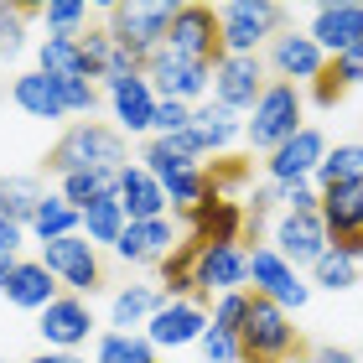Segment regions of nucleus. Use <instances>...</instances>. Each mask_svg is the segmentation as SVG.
<instances>
[{"label":"nucleus","instance_id":"1","mask_svg":"<svg viewBox=\"0 0 363 363\" xmlns=\"http://www.w3.org/2000/svg\"><path fill=\"white\" fill-rule=\"evenodd\" d=\"M130 167V145L120 130L99 125V120H78L62 130V140L47 151V172L73 177V172H125Z\"/></svg>","mask_w":363,"mask_h":363},{"label":"nucleus","instance_id":"2","mask_svg":"<svg viewBox=\"0 0 363 363\" xmlns=\"http://www.w3.org/2000/svg\"><path fill=\"white\" fill-rule=\"evenodd\" d=\"M104 21H109V37L145 62L167 47L177 6L172 0H120V6H104Z\"/></svg>","mask_w":363,"mask_h":363},{"label":"nucleus","instance_id":"3","mask_svg":"<svg viewBox=\"0 0 363 363\" xmlns=\"http://www.w3.org/2000/svg\"><path fill=\"white\" fill-rule=\"evenodd\" d=\"M239 348H244V363H286L291 353H301V337H296L286 306L250 291V322L239 333Z\"/></svg>","mask_w":363,"mask_h":363},{"label":"nucleus","instance_id":"4","mask_svg":"<svg viewBox=\"0 0 363 363\" xmlns=\"http://www.w3.org/2000/svg\"><path fill=\"white\" fill-rule=\"evenodd\" d=\"M301 89L296 84H275L259 94V104L250 109V125H244V135H250V145L255 151H280V145H286L291 135H301Z\"/></svg>","mask_w":363,"mask_h":363},{"label":"nucleus","instance_id":"5","mask_svg":"<svg viewBox=\"0 0 363 363\" xmlns=\"http://www.w3.org/2000/svg\"><path fill=\"white\" fill-rule=\"evenodd\" d=\"M218 21H223V52L259 57V42L280 31L286 6H275V0H228V6L218 11Z\"/></svg>","mask_w":363,"mask_h":363},{"label":"nucleus","instance_id":"6","mask_svg":"<svg viewBox=\"0 0 363 363\" xmlns=\"http://www.w3.org/2000/svg\"><path fill=\"white\" fill-rule=\"evenodd\" d=\"M167 47L177 57H187V62L218 68V62L228 57L223 52V21H218V11H213V6H177V21H172Z\"/></svg>","mask_w":363,"mask_h":363},{"label":"nucleus","instance_id":"7","mask_svg":"<svg viewBox=\"0 0 363 363\" xmlns=\"http://www.w3.org/2000/svg\"><path fill=\"white\" fill-rule=\"evenodd\" d=\"M42 265L57 275V286H68V296H94L99 286H104V265H99V250H94L84 234L42 244Z\"/></svg>","mask_w":363,"mask_h":363},{"label":"nucleus","instance_id":"8","mask_svg":"<svg viewBox=\"0 0 363 363\" xmlns=\"http://www.w3.org/2000/svg\"><path fill=\"white\" fill-rule=\"evenodd\" d=\"M275 255L296 270H317L327 255H333V234H327L322 213H280L275 223Z\"/></svg>","mask_w":363,"mask_h":363},{"label":"nucleus","instance_id":"9","mask_svg":"<svg viewBox=\"0 0 363 363\" xmlns=\"http://www.w3.org/2000/svg\"><path fill=\"white\" fill-rule=\"evenodd\" d=\"M250 280H255V296H265V301L286 306V311H291V306L301 311L306 296H311V286L296 275V265H286V259L275 255V244H259V250H250Z\"/></svg>","mask_w":363,"mask_h":363},{"label":"nucleus","instance_id":"10","mask_svg":"<svg viewBox=\"0 0 363 363\" xmlns=\"http://www.w3.org/2000/svg\"><path fill=\"white\" fill-rule=\"evenodd\" d=\"M145 78H151L156 99H182V104H192L197 94H208V89H213V68L177 57L172 47H161L156 57H145Z\"/></svg>","mask_w":363,"mask_h":363},{"label":"nucleus","instance_id":"11","mask_svg":"<svg viewBox=\"0 0 363 363\" xmlns=\"http://www.w3.org/2000/svg\"><path fill=\"white\" fill-rule=\"evenodd\" d=\"M265 89L270 84H265V62H259V57H234V52H228L218 68H213V104H223L234 114L255 109Z\"/></svg>","mask_w":363,"mask_h":363},{"label":"nucleus","instance_id":"12","mask_svg":"<svg viewBox=\"0 0 363 363\" xmlns=\"http://www.w3.org/2000/svg\"><path fill=\"white\" fill-rule=\"evenodd\" d=\"M37 333L47 342V353H73L78 342H89V333H94V311H89L84 296H57L37 317Z\"/></svg>","mask_w":363,"mask_h":363},{"label":"nucleus","instance_id":"13","mask_svg":"<svg viewBox=\"0 0 363 363\" xmlns=\"http://www.w3.org/2000/svg\"><path fill=\"white\" fill-rule=\"evenodd\" d=\"M187 239L197 250H213V244H244V208L234 197H218L213 192L203 208L187 213Z\"/></svg>","mask_w":363,"mask_h":363},{"label":"nucleus","instance_id":"14","mask_svg":"<svg viewBox=\"0 0 363 363\" xmlns=\"http://www.w3.org/2000/svg\"><path fill=\"white\" fill-rule=\"evenodd\" d=\"M270 68L280 73V84H317L327 73V52L311 42V31H280L270 47Z\"/></svg>","mask_w":363,"mask_h":363},{"label":"nucleus","instance_id":"15","mask_svg":"<svg viewBox=\"0 0 363 363\" xmlns=\"http://www.w3.org/2000/svg\"><path fill=\"white\" fill-rule=\"evenodd\" d=\"M322 156H327V140H322V130H301V135H291L280 151H270V161H265V172H270V182L275 187H296V182H306V177H317V167H322Z\"/></svg>","mask_w":363,"mask_h":363},{"label":"nucleus","instance_id":"16","mask_svg":"<svg viewBox=\"0 0 363 363\" xmlns=\"http://www.w3.org/2000/svg\"><path fill=\"white\" fill-rule=\"evenodd\" d=\"M250 286V250L244 244H213V250H197V291L203 296H228Z\"/></svg>","mask_w":363,"mask_h":363},{"label":"nucleus","instance_id":"17","mask_svg":"<svg viewBox=\"0 0 363 363\" xmlns=\"http://www.w3.org/2000/svg\"><path fill=\"white\" fill-rule=\"evenodd\" d=\"M311 42H317L322 52H333V57L358 47L363 42V6L358 0H327V6H317V16H311Z\"/></svg>","mask_w":363,"mask_h":363},{"label":"nucleus","instance_id":"18","mask_svg":"<svg viewBox=\"0 0 363 363\" xmlns=\"http://www.w3.org/2000/svg\"><path fill=\"white\" fill-rule=\"evenodd\" d=\"M208 306H197V301H167L156 311L151 322H145V342L151 348H187V342H197L208 333Z\"/></svg>","mask_w":363,"mask_h":363},{"label":"nucleus","instance_id":"19","mask_svg":"<svg viewBox=\"0 0 363 363\" xmlns=\"http://www.w3.org/2000/svg\"><path fill=\"white\" fill-rule=\"evenodd\" d=\"M109 89V104H114V120H120V130L125 135H145L151 130V120H156V89H151V78L145 73H130V78H114V84H104Z\"/></svg>","mask_w":363,"mask_h":363},{"label":"nucleus","instance_id":"20","mask_svg":"<svg viewBox=\"0 0 363 363\" xmlns=\"http://www.w3.org/2000/svg\"><path fill=\"white\" fill-rule=\"evenodd\" d=\"M177 228L172 218H151V223H125L120 244H114V255L125 259V265H161L172 250H177Z\"/></svg>","mask_w":363,"mask_h":363},{"label":"nucleus","instance_id":"21","mask_svg":"<svg viewBox=\"0 0 363 363\" xmlns=\"http://www.w3.org/2000/svg\"><path fill=\"white\" fill-rule=\"evenodd\" d=\"M84 62H89V78H104V84H114V78H130V73H145V62L135 52H125L120 42L109 37V26H89L84 37Z\"/></svg>","mask_w":363,"mask_h":363},{"label":"nucleus","instance_id":"22","mask_svg":"<svg viewBox=\"0 0 363 363\" xmlns=\"http://www.w3.org/2000/svg\"><path fill=\"white\" fill-rule=\"evenodd\" d=\"M120 208H125L130 223H151V218H167L172 197H167V187H161L145 167H125V177H120Z\"/></svg>","mask_w":363,"mask_h":363},{"label":"nucleus","instance_id":"23","mask_svg":"<svg viewBox=\"0 0 363 363\" xmlns=\"http://www.w3.org/2000/svg\"><path fill=\"white\" fill-rule=\"evenodd\" d=\"M62 296V286H57V275L42 265V259H21V265H16V275H11V286H6V301L11 306H21V311H42L52 306Z\"/></svg>","mask_w":363,"mask_h":363},{"label":"nucleus","instance_id":"24","mask_svg":"<svg viewBox=\"0 0 363 363\" xmlns=\"http://www.w3.org/2000/svg\"><path fill=\"white\" fill-rule=\"evenodd\" d=\"M322 223H327V234H333V244L363 239V182L322 192Z\"/></svg>","mask_w":363,"mask_h":363},{"label":"nucleus","instance_id":"25","mask_svg":"<svg viewBox=\"0 0 363 363\" xmlns=\"http://www.w3.org/2000/svg\"><path fill=\"white\" fill-rule=\"evenodd\" d=\"M11 99H16V109L31 114V120H68L62 89H57V78H47V73H21L11 84Z\"/></svg>","mask_w":363,"mask_h":363},{"label":"nucleus","instance_id":"26","mask_svg":"<svg viewBox=\"0 0 363 363\" xmlns=\"http://www.w3.org/2000/svg\"><path fill=\"white\" fill-rule=\"evenodd\" d=\"M31 234H37L42 244H52V239H73V234H84V213H78L62 192H47L42 203H37V213H31Z\"/></svg>","mask_w":363,"mask_h":363},{"label":"nucleus","instance_id":"27","mask_svg":"<svg viewBox=\"0 0 363 363\" xmlns=\"http://www.w3.org/2000/svg\"><path fill=\"white\" fill-rule=\"evenodd\" d=\"M161 306H167V291H161V286H125V291L109 301V322L120 327V333H130V327L151 322Z\"/></svg>","mask_w":363,"mask_h":363},{"label":"nucleus","instance_id":"28","mask_svg":"<svg viewBox=\"0 0 363 363\" xmlns=\"http://www.w3.org/2000/svg\"><path fill=\"white\" fill-rule=\"evenodd\" d=\"M37 73H47V78H89L84 42H78V37H42V47H37ZM89 84H94V78H89Z\"/></svg>","mask_w":363,"mask_h":363},{"label":"nucleus","instance_id":"29","mask_svg":"<svg viewBox=\"0 0 363 363\" xmlns=\"http://www.w3.org/2000/svg\"><path fill=\"white\" fill-rule=\"evenodd\" d=\"M317 182H322V192L327 187H353V182H363V140L333 145V151L322 156V167H317Z\"/></svg>","mask_w":363,"mask_h":363},{"label":"nucleus","instance_id":"30","mask_svg":"<svg viewBox=\"0 0 363 363\" xmlns=\"http://www.w3.org/2000/svg\"><path fill=\"white\" fill-rule=\"evenodd\" d=\"M120 177L125 172H73V177H62V197L84 213L94 203H104V197H120Z\"/></svg>","mask_w":363,"mask_h":363},{"label":"nucleus","instance_id":"31","mask_svg":"<svg viewBox=\"0 0 363 363\" xmlns=\"http://www.w3.org/2000/svg\"><path fill=\"white\" fill-rule=\"evenodd\" d=\"M42 182L37 177H0V218H16V223H31V213L42 203Z\"/></svg>","mask_w":363,"mask_h":363},{"label":"nucleus","instance_id":"32","mask_svg":"<svg viewBox=\"0 0 363 363\" xmlns=\"http://www.w3.org/2000/svg\"><path fill=\"white\" fill-rule=\"evenodd\" d=\"M125 208H120V197H104V203H94V208H84V239L94 244V250H99V244H109V250H114V244H120V234H125Z\"/></svg>","mask_w":363,"mask_h":363},{"label":"nucleus","instance_id":"33","mask_svg":"<svg viewBox=\"0 0 363 363\" xmlns=\"http://www.w3.org/2000/svg\"><path fill=\"white\" fill-rule=\"evenodd\" d=\"M192 130H197V140H203L208 151H223V145L239 135V114L223 109V104H203V109H192Z\"/></svg>","mask_w":363,"mask_h":363},{"label":"nucleus","instance_id":"34","mask_svg":"<svg viewBox=\"0 0 363 363\" xmlns=\"http://www.w3.org/2000/svg\"><path fill=\"white\" fill-rule=\"evenodd\" d=\"M94 363H156V348L145 337H135V333H104Z\"/></svg>","mask_w":363,"mask_h":363},{"label":"nucleus","instance_id":"35","mask_svg":"<svg viewBox=\"0 0 363 363\" xmlns=\"http://www.w3.org/2000/svg\"><path fill=\"white\" fill-rule=\"evenodd\" d=\"M140 167L151 172L161 187H167L172 177H182V172H192V167H203V161H192V156H182V151H172V140H151L140 151Z\"/></svg>","mask_w":363,"mask_h":363},{"label":"nucleus","instance_id":"36","mask_svg":"<svg viewBox=\"0 0 363 363\" xmlns=\"http://www.w3.org/2000/svg\"><path fill=\"white\" fill-rule=\"evenodd\" d=\"M42 21H47V37H84L89 6L84 0H52V6H42Z\"/></svg>","mask_w":363,"mask_h":363},{"label":"nucleus","instance_id":"37","mask_svg":"<svg viewBox=\"0 0 363 363\" xmlns=\"http://www.w3.org/2000/svg\"><path fill=\"white\" fill-rule=\"evenodd\" d=\"M42 16L37 6H0V57H16L26 47V21Z\"/></svg>","mask_w":363,"mask_h":363},{"label":"nucleus","instance_id":"38","mask_svg":"<svg viewBox=\"0 0 363 363\" xmlns=\"http://www.w3.org/2000/svg\"><path fill=\"white\" fill-rule=\"evenodd\" d=\"M244 322H250V291H228V296H218V301H213V322H208V327H218V333L239 337Z\"/></svg>","mask_w":363,"mask_h":363},{"label":"nucleus","instance_id":"39","mask_svg":"<svg viewBox=\"0 0 363 363\" xmlns=\"http://www.w3.org/2000/svg\"><path fill=\"white\" fill-rule=\"evenodd\" d=\"M311 275H317V286H322V291H348L353 280H358V265H353L348 255H337V250H333Z\"/></svg>","mask_w":363,"mask_h":363},{"label":"nucleus","instance_id":"40","mask_svg":"<svg viewBox=\"0 0 363 363\" xmlns=\"http://www.w3.org/2000/svg\"><path fill=\"white\" fill-rule=\"evenodd\" d=\"M187 125H192V104H182V99H161L156 104V120H151L156 140H172L177 130H187Z\"/></svg>","mask_w":363,"mask_h":363},{"label":"nucleus","instance_id":"41","mask_svg":"<svg viewBox=\"0 0 363 363\" xmlns=\"http://www.w3.org/2000/svg\"><path fill=\"white\" fill-rule=\"evenodd\" d=\"M57 89H62V104H68V114H89V120H94L99 89L89 84V78H57Z\"/></svg>","mask_w":363,"mask_h":363},{"label":"nucleus","instance_id":"42","mask_svg":"<svg viewBox=\"0 0 363 363\" xmlns=\"http://www.w3.org/2000/svg\"><path fill=\"white\" fill-rule=\"evenodd\" d=\"M197 348H203V358H208V363H244V348H239V337L218 333V327H208V333L197 337Z\"/></svg>","mask_w":363,"mask_h":363},{"label":"nucleus","instance_id":"43","mask_svg":"<svg viewBox=\"0 0 363 363\" xmlns=\"http://www.w3.org/2000/svg\"><path fill=\"white\" fill-rule=\"evenodd\" d=\"M275 197L286 203V213H322V192H311V182H296V187H275Z\"/></svg>","mask_w":363,"mask_h":363},{"label":"nucleus","instance_id":"44","mask_svg":"<svg viewBox=\"0 0 363 363\" xmlns=\"http://www.w3.org/2000/svg\"><path fill=\"white\" fill-rule=\"evenodd\" d=\"M348 94V84H342V73H337V62H327V73L317 78V84H311V99H317L322 109H333L337 99Z\"/></svg>","mask_w":363,"mask_h":363},{"label":"nucleus","instance_id":"45","mask_svg":"<svg viewBox=\"0 0 363 363\" xmlns=\"http://www.w3.org/2000/svg\"><path fill=\"white\" fill-rule=\"evenodd\" d=\"M26 244V223H16V218H0V255H16Z\"/></svg>","mask_w":363,"mask_h":363},{"label":"nucleus","instance_id":"46","mask_svg":"<svg viewBox=\"0 0 363 363\" xmlns=\"http://www.w3.org/2000/svg\"><path fill=\"white\" fill-rule=\"evenodd\" d=\"M311 363H358L348 348H317V353H311Z\"/></svg>","mask_w":363,"mask_h":363},{"label":"nucleus","instance_id":"47","mask_svg":"<svg viewBox=\"0 0 363 363\" xmlns=\"http://www.w3.org/2000/svg\"><path fill=\"white\" fill-rule=\"evenodd\" d=\"M16 265H21V259H16V255H0V296H6V286H11Z\"/></svg>","mask_w":363,"mask_h":363},{"label":"nucleus","instance_id":"48","mask_svg":"<svg viewBox=\"0 0 363 363\" xmlns=\"http://www.w3.org/2000/svg\"><path fill=\"white\" fill-rule=\"evenodd\" d=\"M31 363H89V358H78V353H37Z\"/></svg>","mask_w":363,"mask_h":363},{"label":"nucleus","instance_id":"49","mask_svg":"<svg viewBox=\"0 0 363 363\" xmlns=\"http://www.w3.org/2000/svg\"><path fill=\"white\" fill-rule=\"evenodd\" d=\"M286 363H311V353H291V358H286Z\"/></svg>","mask_w":363,"mask_h":363},{"label":"nucleus","instance_id":"50","mask_svg":"<svg viewBox=\"0 0 363 363\" xmlns=\"http://www.w3.org/2000/svg\"><path fill=\"white\" fill-rule=\"evenodd\" d=\"M0 363H6V358H0Z\"/></svg>","mask_w":363,"mask_h":363}]
</instances>
